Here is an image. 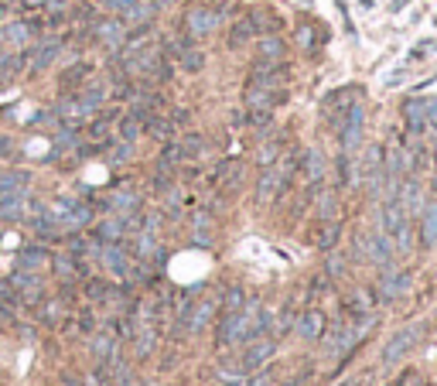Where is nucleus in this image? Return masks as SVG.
Masks as SVG:
<instances>
[{
    "mask_svg": "<svg viewBox=\"0 0 437 386\" xmlns=\"http://www.w3.org/2000/svg\"><path fill=\"white\" fill-rule=\"evenodd\" d=\"M256 305H243L239 311H226L219 318V329H215V346L229 348V346H239L253 339V314H256Z\"/></svg>",
    "mask_w": 437,
    "mask_h": 386,
    "instance_id": "nucleus-1",
    "label": "nucleus"
},
{
    "mask_svg": "<svg viewBox=\"0 0 437 386\" xmlns=\"http://www.w3.org/2000/svg\"><path fill=\"white\" fill-rule=\"evenodd\" d=\"M219 21H222L219 7H212V4H191V7H185L181 28H185L188 38H209L212 31L219 28Z\"/></svg>",
    "mask_w": 437,
    "mask_h": 386,
    "instance_id": "nucleus-2",
    "label": "nucleus"
},
{
    "mask_svg": "<svg viewBox=\"0 0 437 386\" xmlns=\"http://www.w3.org/2000/svg\"><path fill=\"white\" fill-rule=\"evenodd\" d=\"M420 335H424L420 325H403V329L386 342V348H382V363H386V366H397L399 359H407V356L414 352V346L420 342Z\"/></svg>",
    "mask_w": 437,
    "mask_h": 386,
    "instance_id": "nucleus-3",
    "label": "nucleus"
},
{
    "mask_svg": "<svg viewBox=\"0 0 437 386\" xmlns=\"http://www.w3.org/2000/svg\"><path fill=\"white\" fill-rule=\"evenodd\" d=\"M362 130H365V110L359 103H352L342 113V130H339V144H342L345 154H352L362 144Z\"/></svg>",
    "mask_w": 437,
    "mask_h": 386,
    "instance_id": "nucleus-4",
    "label": "nucleus"
},
{
    "mask_svg": "<svg viewBox=\"0 0 437 386\" xmlns=\"http://www.w3.org/2000/svg\"><path fill=\"white\" fill-rule=\"evenodd\" d=\"M359 253L369 260V263H376V267H386V263H393V239L386 236V232H373V236H359Z\"/></svg>",
    "mask_w": 437,
    "mask_h": 386,
    "instance_id": "nucleus-5",
    "label": "nucleus"
},
{
    "mask_svg": "<svg viewBox=\"0 0 437 386\" xmlns=\"http://www.w3.org/2000/svg\"><path fill=\"white\" fill-rule=\"evenodd\" d=\"M127 35H130V28L123 24V18H116V14H110V18L96 21L93 24V38L103 45V48H123V41H127Z\"/></svg>",
    "mask_w": 437,
    "mask_h": 386,
    "instance_id": "nucleus-6",
    "label": "nucleus"
},
{
    "mask_svg": "<svg viewBox=\"0 0 437 386\" xmlns=\"http://www.w3.org/2000/svg\"><path fill=\"white\" fill-rule=\"evenodd\" d=\"M410 290V273L407 271H397L393 263H386L380 273V284H376V297H382V301H397V297H403Z\"/></svg>",
    "mask_w": 437,
    "mask_h": 386,
    "instance_id": "nucleus-7",
    "label": "nucleus"
},
{
    "mask_svg": "<svg viewBox=\"0 0 437 386\" xmlns=\"http://www.w3.org/2000/svg\"><path fill=\"white\" fill-rule=\"evenodd\" d=\"M382 232L393 239L399 229H407L410 226V215H407V209H403V202H399V195H382Z\"/></svg>",
    "mask_w": 437,
    "mask_h": 386,
    "instance_id": "nucleus-8",
    "label": "nucleus"
},
{
    "mask_svg": "<svg viewBox=\"0 0 437 386\" xmlns=\"http://www.w3.org/2000/svg\"><path fill=\"white\" fill-rule=\"evenodd\" d=\"M362 171H365V181H369V195L373 198H382L386 192V171H382V147H369L365 151V161H362Z\"/></svg>",
    "mask_w": 437,
    "mask_h": 386,
    "instance_id": "nucleus-9",
    "label": "nucleus"
},
{
    "mask_svg": "<svg viewBox=\"0 0 437 386\" xmlns=\"http://www.w3.org/2000/svg\"><path fill=\"white\" fill-rule=\"evenodd\" d=\"M99 263L113 273V277H133V263H130V256H127V250H123V243H103Z\"/></svg>",
    "mask_w": 437,
    "mask_h": 386,
    "instance_id": "nucleus-10",
    "label": "nucleus"
},
{
    "mask_svg": "<svg viewBox=\"0 0 437 386\" xmlns=\"http://www.w3.org/2000/svg\"><path fill=\"white\" fill-rule=\"evenodd\" d=\"M11 284L18 290L21 301H31V305H41L45 301V288H41V277L31 271H14L11 273Z\"/></svg>",
    "mask_w": 437,
    "mask_h": 386,
    "instance_id": "nucleus-11",
    "label": "nucleus"
},
{
    "mask_svg": "<svg viewBox=\"0 0 437 386\" xmlns=\"http://www.w3.org/2000/svg\"><path fill=\"white\" fill-rule=\"evenodd\" d=\"M403 123H407V130L414 137H424L431 130V123H427V99H407L403 103Z\"/></svg>",
    "mask_w": 437,
    "mask_h": 386,
    "instance_id": "nucleus-12",
    "label": "nucleus"
},
{
    "mask_svg": "<svg viewBox=\"0 0 437 386\" xmlns=\"http://www.w3.org/2000/svg\"><path fill=\"white\" fill-rule=\"evenodd\" d=\"M140 192H133V188H113V192L106 195V209L113 215H133V212H140Z\"/></svg>",
    "mask_w": 437,
    "mask_h": 386,
    "instance_id": "nucleus-13",
    "label": "nucleus"
},
{
    "mask_svg": "<svg viewBox=\"0 0 437 386\" xmlns=\"http://www.w3.org/2000/svg\"><path fill=\"white\" fill-rule=\"evenodd\" d=\"M35 38V24H28V21H7L4 28H0V45H7V48H28V41Z\"/></svg>",
    "mask_w": 437,
    "mask_h": 386,
    "instance_id": "nucleus-14",
    "label": "nucleus"
},
{
    "mask_svg": "<svg viewBox=\"0 0 437 386\" xmlns=\"http://www.w3.org/2000/svg\"><path fill=\"white\" fill-rule=\"evenodd\" d=\"M342 308H345V314H348V318L362 322V318H369V314H373V308H376V294H373V290L356 288L348 297H345Z\"/></svg>",
    "mask_w": 437,
    "mask_h": 386,
    "instance_id": "nucleus-15",
    "label": "nucleus"
},
{
    "mask_svg": "<svg viewBox=\"0 0 437 386\" xmlns=\"http://www.w3.org/2000/svg\"><path fill=\"white\" fill-rule=\"evenodd\" d=\"M260 35V24H256V11H249V14H243V18L236 21L232 28H229V48H243L246 41H253Z\"/></svg>",
    "mask_w": 437,
    "mask_h": 386,
    "instance_id": "nucleus-16",
    "label": "nucleus"
},
{
    "mask_svg": "<svg viewBox=\"0 0 437 386\" xmlns=\"http://www.w3.org/2000/svg\"><path fill=\"white\" fill-rule=\"evenodd\" d=\"M58 55H62V41H58V38H45L41 45H35V48H31V55H28V69H31V72H41V69H48Z\"/></svg>",
    "mask_w": 437,
    "mask_h": 386,
    "instance_id": "nucleus-17",
    "label": "nucleus"
},
{
    "mask_svg": "<svg viewBox=\"0 0 437 386\" xmlns=\"http://www.w3.org/2000/svg\"><path fill=\"white\" fill-rule=\"evenodd\" d=\"M215 308H219V301H215V297H205V301H191L188 318H185V331H202L212 322V318H215Z\"/></svg>",
    "mask_w": 437,
    "mask_h": 386,
    "instance_id": "nucleus-18",
    "label": "nucleus"
},
{
    "mask_svg": "<svg viewBox=\"0 0 437 386\" xmlns=\"http://www.w3.org/2000/svg\"><path fill=\"white\" fill-rule=\"evenodd\" d=\"M178 65H181V72H188V76H195V72H202L205 69V62H209V55H205V48H198L195 45V38H188L181 48H178Z\"/></svg>",
    "mask_w": 437,
    "mask_h": 386,
    "instance_id": "nucleus-19",
    "label": "nucleus"
},
{
    "mask_svg": "<svg viewBox=\"0 0 437 386\" xmlns=\"http://www.w3.org/2000/svg\"><path fill=\"white\" fill-rule=\"evenodd\" d=\"M280 99H284L280 89H263V86H249V82H246V93H243L246 110H273Z\"/></svg>",
    "mask_w": 437,
    "mask_h": 386,
    "instance_id": "nucleus-20",
    "label": "nucleus"
},
{
    "mask_svg": "<svg viewBox=\"0 0 437 386\" xmlns=\"http://www.w3.org/2000/svg\"><path fill=\"white\" fill-rule=\"evenodd\" d=\"M294 329H297V335L301 339H307V342H318L324 331V314L318 308H307L297 314V322H294Z\"/></svg>",
    "mask_w": 437,
    "mask_h": 386,
    "instance_id": "nucleus-21",
    "label": "nucleus"
},
{
    "mask_svg": "<svg viewBox=\"0 0 437 386\" xmlns=\"http://www.w3.org/2000/svg\"><path fill=\"white\" fill-rule=\"evenodd\" d=\"M24 215H28V195L24 192L0 195V222H21Z\"/></svg>",
    "mask_w": 437,
    "mask_h": 386,
    "instance_id": "nucleus-22",
    "label": "nucleus"
},
{
    "mask_svg": "<svg viewBox=\"0 0 437 386\" xmlns=\"http://www.w3.org/2000/svg\"><path fill=\"white\" fill-rule=\"evenodd\" d=\"M339 239H342V222L339 219H322L318 222V232H314V246L318 250H324V253H331L335 246H339Z\"/></svg>",
    "mask_w": 437,
    "mask_h": 386,
    "instance_id": "nucleus-23",
    "label": "nucleus"
},
{
    "mask_svg": "<svg viewBox=\"0 0 437 386\" xmlns=\"http://www.w3.org/2000/svg\"><path fill=\"white\" fill-rule=\"evenodd\" d=\"M48 263L55 267V277H58V284H62V288H69V284L76 280L79 273L86 271V267L79 263V260H76V256H72V253H58V256H52Z\"/></svg>",
    "mask_w": 437,
    "mask_h": 386,
    "instance_id": "nucleus-24",
    "label": "nucleus"
},
{
    "mask_svg": "<svg viewBox=\"0 0 437 386\" xmlns=\"http://www.w3.org/2000/svg\"><path fill=\"white\" fill-rule=\"evenodd\" d=\"M399 202H403L407 215H420V209H424V188H420L417 178H403L399 181Z\"/></svg>",
    "mask_w": 437,
    "mask_h": 386,
    "instance_id": "nucleus-25",
    "label": "nucleus"
},
{
    "mask_svg": "<svg viewBox=\"0 0 437 386\" xmlns=\"http://www.w3.org/2000/svg\"><path fill=\"white\" fill-rule=\"evenodd\" d=\"M133 352L144 359V356H151L154 352V346H157V335H154V325L151 322H137L133 318Z\"/></svg>",
    "mask_w": 437,
    "mask_h": 386,
    "instance_id": "nucleus-26",
    "label": "nucleus"
},
{
    "mask_svg": "<svg viewBox=\"0 0 437 386\" xmlns=\"http://www.w3.org/2000/svg\"><path fill=\"white\" fill-rule=\"evenodd\" d=\"M420 246L424 250L437 246V202L420 209Z\"/></svg>",
    "mask_w": 437,
    "mask_h": 386,
    "instance_id": "nucleus-27",
    "label": "nucleus"
},
{
    "mask_svg": "<svg viewBox=\"0 0 437 386\" xmlns=\"http://www.w3.org/2000/svg\"><path fill=\"white\" fill-rule=\"evenodd\" d=\"M48 260H52V256H48V250H45L41 243H31V246H24V250L18 253V271L41 273V267H45Z\"/></svg>",
    "mask_w": 437,
    "mask_h": 386,
    "instance_id": "nucleus-28",
    "label": "nucleus"
},
{
    "mask_svg": "<svg viewBox=\"0 0 437 386\" xmlns=\"http://www.w3.org/2000/svg\"><path fill=\"white\" fill-rule=\"evenodd\" d=\"M89 352H93V359L99 363V366H110V363L116 359V339L106 329L96 331V335H93V348H89Z\"/></svg>",
    "mask_w": 437,
    "mask_h": 386,
    "instance_id": "nucleus-29",
    "label": "nucleus"
},
{
    "mask_svg": "<svg viewBox=\"0 0 437 386\" xmlns=\"http://www.w3.org/2000/svg\"><path fill=\"white\" fill-rule=\"evenodd\" d=\"M154 14H157V7H154L151 0H137L130 11L123 14V24H127L130 31H137V28H151Z\"/></svg>",
    "mask_w": 437,
    "mask_h": 386,
    "instance_id": "nucleus-30",
    "label": "nucleus"
},
{
    "mask_svg": "<svg viewBox=\"0 0 437 386\" xmlns=\"http://www.w3.org/2000/svg\"><path fill=\"white\" fill-rule=\"evenodd\" d=\"M123 236H127L123 215H110V219H103V222L96 226V239H99V243H123Z\"/></svg>",
    "mask_w": 437,
    "mask_h": 386,
    "instance_id": "nucleus-31",
    "label": "nucleus"
},
{
    "mask_svg": "<svg viewBox=\"0 0 437 386\" xmlns=\"http://www.w3.org/2000/svg\"><path fill=\"white\" fill-rule=\"evenodd\" d=\"M297 168L305 171V178L311 181V185H322V178H324V157H322V151H305V154L297 157Z\"/></svg>",
    "mask_w": 437,
    "mask_h": 386,
    "instance_id": "nucleus-32",
    "label": "nucleus"
},
{
    "mask_svg": "<svg viewBox=\"0 0 437 386\" xmlns=\"http://www.w3.org/2000/svg\"><path fill=\"white\" fill-rule=\"evenodd\" d=\"M144 134L154 137V140H161V144H168L174 134V120L171 116H161V113H151L144 120Z\"/></svg>",
    "mask_w": 437,
    "mask_h": 386,
    "instance_id": "nucleus-33",
    "label": "nucleus"
},
{
    "mask_svg": "<svg viewBox=\"0 0 437 386\" xmlns=\"http://www.w3.org/2000/svg\"><path fill=\"white\" fill-rule=\"evenodd\" d=\"M284 55H287V45L277 35H263L260 45H256V62H284Z\"/></svg>",
    "mask_w": 437,
    "mask_h": 386,
    "instance_id": "nucleus-34",
    "label": "nucleus"
},
{
    "mask_svg": "<svg viewBox=\"0 0 437 386\" xmlns=\"http://www.w3.org/2000/svg\"><path fill=\"white\" fill-rule=\"evenodd\" d=\"M93 76V69H89V62H76V65H69L65 72H62V93H76L79 86L86 82V79Z\"/></svg>",
    "mask_w": 437,
    "mask_h": 386,
    "instance_id": "nucleus-35",
    "label": "nucleus"
},
{
    "mask_svg": "<svg viewBox=\"0 0 437 386\" xmlns=\"http://www.w3.org/2000/svg\"><path fill=\"white\" fill-rule=\"evenodd\" d=\"M273 356V342L270 339H260V342H253L246 348V356H243V369H256L260 363H266Z\"/></svg>",
    "mask_w": 437,
    "mask_h": 386,
    "instance_id": "nucleus-36",
    "label": "nucleus"
},
{
    "mask_svg": "<svg viewBox=\"0 0 437 386\" xmlns=\"http://www.w3.org/2000/svg\"><path fill=\"white\" fill-rule=\"evenodd\" d=\"M65 311H69L65 297H45L41 301V325H58L65 318Z\"/></svg>",
    "mask_w": 437,
    "mask_h": 386,
    "instance_id": "nucleus-37",
    "label": "nucleus"
},
{
    "mask_svg": "<svg viewBox=\"0 0 437 386\" xmlns=\"http://www.w3.org/2000/svg\"><path fill=\"white\" fill-rule=\"evenodd\" d=\"M116 290L106 284V280H99V277H93V280H86V297L93 301V305H106L110 297H113Z\"/></svg>",
    "mask_w": 437,
    "mask_h": 386,
    "instance_id": "nucleus-38",
    "label": "nucleus"
},
{
    "mask_svg": "<svg viewBox=\"0 0 437 386\" xmlns=\"http://www.w3.org/2000/svg\"><path fill=\"white\" fill-rule=\"evenodd\" d=\"M140 134H144V123H140V120L127 110V113H123V120L116 123V137H120V140H137Z\"/></svg>",
    "mask_w": 437,
    "mask_h": 386,
    "instance_id": "nucleus-39",
    "label": "nucleus"
},
{
    "mask_svg": "<svg viewBox=\"0 0 437 386\" xmlns=\"http://www.w3.org/2000/svg\"><path fill=\"white\" fill-rule=\"evenodd\" d=\"M280 151H284V144L273 137V140H263L260 144V151H256V161H260V168H270V164H277L280 161Z\"/></svg>",
    "mask_w": 437,
    "mask_h": 386,
    "instance_id": "nucleus-40",
    "label": "nucleus"
},
{
    "mask_svg": "<svg viewBox=\"0 0 437 386\" xmlns=\"http://www.w3.org/2000/svg\"><path fill=\"white\" fill-rule=\"evenodd\" d=\"M24 69V55H14V52H4L0 55V82H11Z\"/></svg>",
    "mask_w": 437,
    "mask_h": 386,
    "instance_id": "nucleus-41",
    "label": "nucleus"
},
{
    "mask_svg": "<svg viewBox=\"0 0 437 386\" xmlns=\"http://www.w3.org/2000/svg\"><path fill=\"white\" fill-rule=\"evenodd\" d=\"M31 178H28V171H4L0 174V195L7 192H24V185H28Z\"/></svg>",
    "mask_w": 437,
    "mask_h": 386,
    "instance_id": "nucleus-42",
    "label": "nucleus"
},
{
    "mask_svg": "<svg viewBox=\"0 0 437 386\" xmlns=\"http://www.w3.org/2000/svg\"><path fill=\"white\" fill-rule=\"evenodd\" d=\"M178 144H181V151H185V157H188V161H191V157H198V154H205V137H202V134H185Z\"/></svg>",
    "mask_w": 437,
    "mask_h": 386,
    "instance_id": "nucleus-43",
    "label": "nucleus"
},
{
    "mask_svg": "<svg viewBox=\"0 0 437 386\" xmlns=\"http://www.w3.org/2000/svg\"><path fill=\"white\" fill-rule=\"evenodd\" d=\"M0 305L11 308V311L21 305V297H18V290H14V284H11V277H0Z\"/></svg>",
    "mask_w": 437,
    "mask_h": 386,
    "instance_id": "nucleus-44",
    "label": "nucleus"
},
{
    "mask_svg": "<svg viewBox=\"0 0 437 386\" xmlns=\"http://www.w3.org/2000/svg\"><path fill=\"white\" fill-rule=\"evenodd\" d=\"M318 212H322V219H335V212H339V195L335 192L318 195Z\"/></svg>",
    "mask_w": 437,
    "mask_h": 386,
    "instance_id": "nucleus-45",
    "label": "nucleus"
},
{
    "mask_svg": "<svg viewBox=\"0 0 437 386\" xmlns=\"http://www.w3.org/2000/svg\"><path fill=\"white\" fill-rule=\"evenodd\" d=\"M246 305V294H243V288H226V294H222V308L226 311H239Z\"/></svg>",
    "mask_w": 437,
    "mask_h": 386,
    "instance_id": "nucleus-46",
    "label": "nucleus"
},
{
    "mask_svg": "<svg viewBox=\"0 0 437 386\" xmlns=\"http://www.w3.org/2000/svg\"><path fill=\"white\" fill-rule=\"evenodd\" d=\"M130 157H133V140H116L113 151H110V161L113 164H127Z\"/></svg>",
    "mask_w": 437,
    "mask_h": 386,
    "instance_id": "nucleus-47",
    "label": "nucleus"
},
{
    "mask_svg": "<svg viewBox=\"0 0 437 386\" xmlns=\"http://www.w3.org/2000/svg\"><path fill=\"white\" fill-rule=\"evenodd\" d=\"M96 4H99V7L106 11V14H116V18H123V14L130 11L137 0H96Z\"/></svg>",
    "mask_w": 437,
    "mask_h": 386,
    "instance_id": "nucleus-48",
    "label": "nucleus"
},
{
    "mask_svg": "<svg viewBox=\"0 0 437 386\" xmlns=\"http://www.w3.org/2000/svg\"><path fill=\"white\" fill-rule=\"evenodd\" d=\"M294 38H297V45L305 48L307 55L314 52V28H311V24H297V31H294Z\"/></svg>",
    "mask_w": 437,
    "mask_h": 386,
    "instance_id": "nucleus-49",
    "label": "nucleus"
},
{
    "mask_svg": "<svg viewBox=\"0 0 437 386\" xmlns=\"http://www.w3.org/2000/svg\"><path fill=\"white\" fill-rule=\"evenodd\" d=\"M191 239H195L198 246H209V243H212L209 226H205V215H195V232H191Z\"/></svg>",
    "mask_w": 437,
    "mask_h": 386,
    "instance_id": "nucleus-50",
    "label": "nucleus"
},
{
    "mask_svg": "<svg viewBox=\"0 0 437 386\" xmlns=\"http://www.w3.org/2000/svg\"><path fill=\"white\" fill-rule=\"evenodd\" d=\"M328 277H331V280H335V277H342L345 273V256H339V253H331V256H328Z\"/></svg>",
    "mask_w": 437,
    "mask_h": 386,
    "instance_id": "nucleus-51",
    "label": "nucleus"
},
{
    "mask_svg": "<svg viewBox=\"0 0 437 386\" xmlns=\"http://www.w3.org/2000/svg\"><path fill=\"white\" fill-rule=\"evenodd\" d=\"M339 181L342 185H352V161H348V154H339Z\"/></svg>",
    "mask_w": 437,
    "mask_h": 386,
    "instance_id": "nucleus-52",
    "label": "nucleus"
},
{
    "mask_svg": "<svg viewBox=\"0 0 437 386\" xmlns=\"http://www.w3.org/2000/svg\"><path fill=\"white\" fill-rule=\"evenodd\" d=\"M393 386H424V376H420L417 369H407L403 376H397V383Z\"/></svg>",
    "mask_w": 437,
    "mask_h": 386,
    "instance_id": "nucleus-53",
    "label": "nucleus"
},
{
    "mask_svg": "<svg viewBox=\"0 0 437 386\" xmlns=\"http://www.w3.org/2000/svg\"><path fill=\"white\" fill-rule=\"evenodd\" d=\"M76 144H79L76 130H62V134H58V147H76Z\"/></svg>",
    "mask_w": 437,
    "mask_h": 386,
    "instance_id": "nucleus-54",
    "label": "nucleus"
},
{
    "mask_svg": "<svg viewBox=\"0 0 437 386\" xmlns=\"http://www.w3.org/2000/svg\"><path fill=\"white\" fill-rule=\"evenodd\" d=\"M427 123L437 130V96L434 99H427Z\"/></svg>",
    "mask_w": 437,
    "mask_h": 386,
    "instance_id": "nucleus-55",
    "label": "nucleus"
},
{
    "mask_svg": "<svg viewBox=\"0 0 437 386\" xmlns=\"http://www.w3.org/2000/svg\"><path fill=\"white\" fill-rule=\"evenodd\" d=\"M79 325H82V331H93V314L82 311V314H79Z\"/></svg>",
    "mask_w": 437,
    "mask_h": 386,
    "instance_id": "nucleus-56",
    "label": "nucleus"
},
{
    "mask_svg": "<svg viewBox=\"0 0 437 386\" xmlns=\"http://www.w3.org/2000/svg\"><path fill=\"white\" fill-rule=\"evenodd\" d=\"M403 7H407V0H393V4H390V11H393V14H397V11H403Z\"/></svg>",
    "mask_w": 437,
    "mask_h": 386,
    "instance_id": "nucleus-57",
    "label": "nucleus"
},
{
    "mask_svg": "<svg viewBox=\"0 0 437 386\" xmlns=\"http://www.w3.org/2000/svg\"><path fill=\"white\" fill-rule=\"evenodd\" d=\"M7 151H11V140H7V137H0V154H7Z\"/></svg>",
    "mask_w": 437,
    "mask_h": 386,
    "instance_id": "nucleus-58",
    "label": "nucleus"
},
{
    "mask_svg": "<svg viewBox=\"0 0 437 386\" xmlns=\"http://www.w3.org/2000/svg\"><path fill=\"white\" fill-rule=\"evenodd\" d=\"M48 0H24V7H45Z\"/></svg>",
    "mask_w": 437,
    "mask_h": 386,
    "instance_id": "nucleus-59",
    "label": "nucleus"
},
{
    "mask_svg": "<svg viewBox=\"0 0 437 386\" xmlns=\"http://www.w3.org/2000/svg\"><path fill=\"white\" fill-rule=\"evenodd\" d=\"M284 386H305V380L297 376V380H290V383H284Z\"/></svg>",
    "mask_w": 437,
    "mask_h": 386,
    "instance_id": "nucleus-60",
    "label": "nucleus"
},
{
    "mask_svg": "<svg viewBox=\"0 0 437 386\" xmlns=\"http://www.w3.org/2000/svg\"><path fill=\"white\" fill-rule=\"evenodd\" d=\"M154 7H164V4H174V0H151Z\"/></svg>",
    "mask_w": 437,
    "mask_h": 386,
    "instance_id": "nucleus-61",
    "label": "nucleus"
},
{
    "mask_svg": "<svg viewBox=\"0 0 437 386\" xmlns=\"http://www.w3.org/2000/svg\"><path fill=\"white\" fill-rule=\"evenodd\" d=\"M297 4H301V7H311V0H297Z\"/></svg>",
    "mask_w": 437,
    "mask_h": 386,
    "instance_id": "nucleus-62",
    "label": "nucleus"
},
{
    "mask_svg": "<svg viewBox=\"0 0 437 386\" xmlns=\"http://www.w3.org/2000/svg\"><path fill=\"white\" fill-rule=\"evenodd\" d=\"M0 14H4V4H0Z\"/></svg>",
    "mask_w": 437,
    "mask_h": 386,
    "instance_id": "nucleus-63",
    "label": "nucleus"
},
{
    "mask_svg": "<svg viewBox=\"0 0 437 386\" xmlns=\"http://www.w3.org/2000/svg\"><path fill=\"white\" fill-rule=\"evenodd\" d=\"M434 386H437V383H434Z\"/></svg>",
    "mask_w": 437,
    "mask_h": 386,
    "instance_id": "nucleus-64",
    "label": "nucleus"
}]
</instances>
